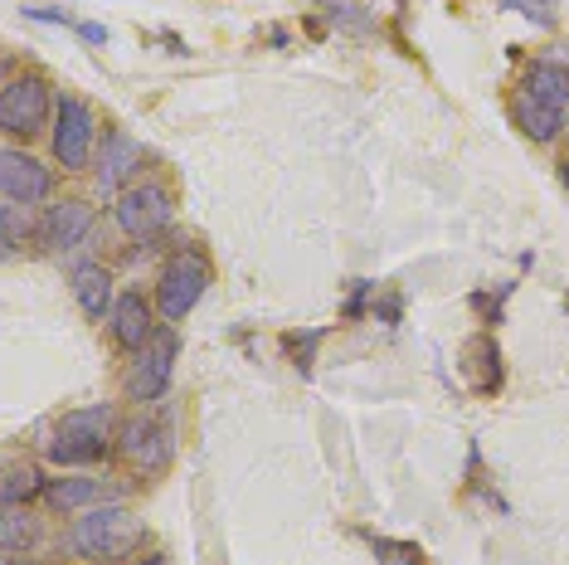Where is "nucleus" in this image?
<instances>
[{"label": "nucleus", "instance_id": "21", "mask_svg": "<svg viewBox=\"0 0 569 565\" xmlns=\"http://www.w3.org/2000/svg\"><path fill=\"white\" fill-rule=\"evenodd\" d=\"M83 40H93V44H102V40H108V30H102V24H83Z\"/></svg>", "mask_w": 569, "mask_h": 565}, {"label": "nucleus", "instance_id": "6", "mask_svg": "<svg viewBox=\"0 0 569 565\" xmlns=\"http://www.w3.org/2000/svg\"><path fill=\"white\" fill-rule=\"evenodd\" d=\"M171 190L157 186V181H141L132 190H122L118 205H112V215H118V229L132 239H157L166 225H171Z\"/></svg>", "mask_w": 569, "mask_h": 565}, {"label": "nucleus", "instance_id": "10", "mask_svg": "<svg viewBox=\"0 0 569 565\" xmlns=\"http://www.w3.org/2000/svg\"><path fill=\"white\" fill-rule=\"evenodd\" d=\"M93 229V205H83V200H63V205H49L44 210V220H40V244L44 249H79L83 235Z\"/></svg>", "mask_w": 569, "mask_h": 565}, {"label": "nucleus", "instance_id": "22", "mask_svg": "<svg viewBox=\"0 0 569 565\" xmlns=\"http://www.w3.org/2000/svg\"><path fill=\"white\" fill-rule=\"evenodd\" d=\"M0 259H16V244L10 239H0Z\"/></svg>", "mask_w": 569, "mask_h": 565}, {"label": "nucleus", "instance_id": "8", "mask_svg": "<svg viewBox=\"0 0 569 565\" xmlns=\"http://www.w3.org/2000/svg\"><path fill=\"white\" fill-rule=\"evenodd\" d=\"M122 454L132 458L137 468L147 473H161L176 454V419L161 415V419H127L122 424Z\"/></svg>", "mask_w": 569, "mask_h": 565}, {"label": "nucleus", "instance_id": "7", "mask_svg": "<svg viewBox=\"0 0 569 565\" xmlns=\"http://www.w3.org/2000/svg\"><path fill=\"white\" fill-rule=\"evenodd\" d=\"M54 157L63 171H83L93 157V112L83 98H59L54 108Z\"/></svg>", "mask_w": 569, "mask_h": 565}, {"label": "nucleus", "instance_id": "4", "mask_svg": "<svg viewBox=\"0 0 569 565\" xmlns=\"http://www.w3.org/2000/svg\"><path fill=\"white\" fill-rule=\"evenodd\" d=\"M176 356H180V341L176 331H151V341L137 351L132 370H127V400L147 405V400H161L171 390V376H176Z\"/></svg>", "mask_w": 569, "mask_h": 565}, {"label": "nucleus", "instance_id": "5", "mask_svg": "<svg viewBox=\"0 0 569 565\" xmlns=\"http://www.w3.org/2000/svg\"><path fill=\"white\" fill-rule=\"evenodd\" d=\"M49 122V83L40 73H24L0 88V132L6 137H34Z\"/></svg>", "mask_w": 569, "mask_h": 565}, {"label": "nucleus", "instance_id": "3", "mask_svg": "<svg viewBox=\"0 0 569 565\" xmlns=\"http://www.w3.org/2000/svg\"><path fill=\"white\" fill-rule=\"evenodd\" d=\"M204 288H210V264H204L196 249L176 254V259L161 268V282H157L161 317H166V323H180V317H190V313H196V303L204 298Z\"/></svg>", "mask_w": 569, "mask_h": 565}, {"label": "nucleus", "instance_id": "9", "mask_svg": "<svg viewBox=\"0 0 569 565\" xmlns=\"http://www.w3.org/2000/svg\"><path fill=\"white\" fill-rule=\"evenodd\" d=\"M49 190H54L49 166H40L34 157H24V151H0V196H6V200L40 205V200H49Z\"/></svg>", "mask_w": 569, "mask_h": 565}, {"label": "nucleus", "instance_id": "11", "mask_svg": "<svg viewBox=\"0 0 569 565\" xmlns=\"http://www.w3.org/2000/svg\"><path fill=\"white\" fill-rule=\"evenodd\" d=\"M108 327H112V341L127 346V351H141V346L151 341V303L141 298V293H122L118 303H112L108 313Z\"/></svg>", "mask_w": 569, "mask_h": 565}, {"label": "nucleus", "instance_id": "13", "mask_svg": "<svg viewBox=\"0 0 569 565\" xmlns=\"http://www.w3.org/2000/svg\"><path fill=\"white\" fill-rule=\"evenodd\" d=\"M511 118H516V127H521L530 141H555V137H560V127H565V112H555L550 102L530 98L526 88H521V93H516V102H511Z\"/></svg>", "mask_w": 569, "mask_h": 565}, {"label": "nucleus", "instance_id": "19", "mask_svg": "<svg viewBox=\"0 0 569 565\" xmlns=\"http://www.w3.org/2000/svg\"><path fill=\"white\" fill-rule=\"evenodd\" d=\"M24 235H30V215H24L20 205H0V239L16 244V239H24Z\"/></svg>", "mask_w": 569, "mask_h": 565}, {"label": "nucleus", "instance_id": "15", "mask_svg": "<svg viewBox=\"0 0 569 565\" xmlns=\"http://www.w3.org/2000/svg\"><path fill=\"white\" fill-rule=\"evenodd\" d=\"M44 487L49 483L34 464H0V507H30Z\"/></svg>", "mask_w": 569, "mask_h": 565}, {"label": "nucleus", "instance_id": "16", "mask_svg": "<svg viewBox=\"0 0 569 565\" xmlns=\"http://www.w3.org/2000/svg\"><path fill=\"white\" fill-rule=\"evenodd\" d=\"M526 93L550 102L555 112H569V69L565 63H536V69L526 73Z\"/></svg>", "mask_w": 569, "mask_h": 565}, {"label": "nucleus", "instance_id": "24", "mask_svg": "<svg viewBox=\"0 0 569 565\" xmlns=\"http://www.w3.org/2000/svg\"><path fill=\"white\" fill-rule=\"evenodd\" d=\"M560 181H565V190H569V161H565V171H560Z\"/></svg>", "mask_w": 569, "mask_h": 565}, {"label": "nucleus", "instance_id": "17", "mask_svg": "<svg viewBox=\"0 0 569 565\" xmlns=\"http://www.w3.org/2000/svg\"><path fill=\"white\" fill-rule=\"evenodd\" d=\"M44 536L40 517H30V507H0V551H34Z\"/></svg>", "mask_w": 569, "mask_h": 565}, {"label": "nucleus", "instance_id": "23", "mask_svg": "<svg viewBox=\"0 0 569 565\" xmlns=\"http://www.w3.org/2000/svg\"><path fill=\"white\" fill-rule=\"evenodd\" d=\"M137 565H171V561H166V556H141Z\"/></svg>", "mask_w": 569, "mask_h": 565}, {"label": "nucleus", "instance_id": "14", "mask_svg": "<svg viewBox=\"0 0 569 565\" xmlns=\"http://www.w3.org/2000/svg\"><path fill=\"white\" fill-rule=\"evenodd\" d=\"M141 166V147L132 137H122V132H112L108 137V147H102V161H98V186L102 190H118L127 176H132Z\"/></svg>", "mask_w": 569, "mask_h": 565}, {"label": "nucleus", "instance_id": "1", "mask_svg": "<svg viewBox=\"0 0 569 565\" xmlns=\"http://www.w3.org/2000/svg\"><path fill=\"white\" fill-rule=\"evenodd\" d=\"M141 542H147V522L118 503H102L93 512H83L69 532L73 556H83V561H127L141 551Z\"/></svg>", "mask_w": 569, "mask_h": 565}, {"label": "nucleus", "instance_id": "25", "mask_svg": "<svg viewBox=\"0 0 569 565\" xmlns=\"http://www.w3.org/2000/svg\"><path fill=\"white\" fill-rule=\"evenodd\" d=\"M0 565H16V561H10V556H0Z\"/></svg>", "mask_w": 569, "mask_h": 565}, {"label": "nucleus", "instance_id": "12", "mask_svg": "<svg viewBox=\"0 0 569 565\" xmlns=\"http://www.w3.org/2000/svg\"><path fill=\"white\" fill-rule=\"evenodd\" d=\"M73 298H79L83 317H93V323H102V317L112 313V274L102 264H79L73 268Z\"/></svg>", "mask_w": 569, "mask_h": 565}, {"label": "nucleus", "instance_id": "18", "mask_svg": "<svg viewBox=\"0 0 569 565\" xmlns=\"http://www.w3.org/2000/svg\"><path fill=\"white\" fill-rule=\"evenodd\" d=\"M102 493H108L102 478H59L44 487V503L54 512H79L88 503H102Z\"/></svg>", "mask_w": 569, "mask_h": 565}, {"label": "nucleus", "instance_id": "2", "mask_svg": "<svg viewBox=\"0 0 569 565\" xmlns=\"http://www.w3.org/2000/svg\"><path fill=\"white\" fill-rule=\"evenodd\" d=\"M108 439H112V409L108 405L73 409V415H63L54 444H49V458L63 468L98 464V458L108 454Z\"/></svg>", "mask_w": 569, "mask_h": 565}, {"label": "nucleus", "instance_id": "20", "mask_svg": "<svg viewBox=\"0 0 569 565\" xmlns=\"http://www.w3.org/2000/svg\"><path fill=\"white\" fill-rule=\"evenodd\" d=\"M507 10H521V16H536L540 24H550V20H555L546 0H507Z\"/></svg>", "mask_w": 569, "mask_h": 565}]
</instances>
